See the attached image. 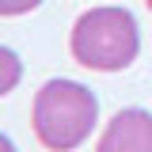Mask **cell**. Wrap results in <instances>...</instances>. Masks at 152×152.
<instances>
[{
  "mask_svg": "<svg viewBox=\"0 0 152 152\" xmlns=\"http://www.w3.org/2000/svg\"><path fill=\"white\" fill-rule=\"evenodd\" d=\"M0 152H15V145H12V137H8V133H0Z\"/></svg>",
  "mask_w": 152,
  "mask_h": 152,
  "instance_id": "cell-6",
  "label": "cell"
},
{
  "mask_svg": "<svg viewBox=\"0 0 152 152\" xmlns=\"http://www.w3.org/2000/svg\"><path fill=\"white\" fill-rule=\"evenodd\" d=\"M145 4H148V12H152V0H145Z\"/></svg>",
  "mask_w": 152,
  "mask_h": 152,
  "instance_id": "cell-7",
  "label": "cell"
},
{
  "mask_svg": "<svg viewBox=\"0 0 152 152\" xmlns=\"http://www.w3.org/2000/svg\"><path fill=\"white\" fill-rule=\"evenodd\" d=\"M34 137L42 148L50 152H72L91 137L99 122V99L91 88L76 84V80H46L34 95Z\"/></svg>",
  "mask_w": 152,
  "mask_h": 152,
  "instance_id": "cell-1",
  "label": "cell"
},
{
  "mask_svg": "<svg viewBox=\"0 0 152 152\" xmlns=\"http://www.w3.org/2000/svg\"><path fill=\"white\" fill-rule=\"evenodd\" d=\"M95 152H152V114L141 107H126L107 122Z\"/></svg>",
  "mask_w": 152,
  "mask_h": 152,
  "instance_id": "cell-3",
  "label": "cell"
},
{
  "mask_svg": "<svg viewBox=\"0 0 152 152\" xmlns=\"http://www.w3.org/2000/svg\"><path fill=\"white\" fill-rule=\"evenodd\" d=\"M19 80H23V61H19V53L8 50V46H0V99L8 91H15Z\"/></svg>",
  "mask_w": 152,
  "mask_h": 152,
  "instance_id": "cell-4",
  "label": "cell"
},
{
  "mask_svg": "<svg viewBox=\"0 0 152 152\" xmlns=\"http://www.w3.org/2000/svg\"><path fill=\"white\" fill-rule=\"evenodd\" d=\"M42 0H0V15H27L34 12Z\"/></svg>",
  "mask_w": 152,
  "mask_h": 152,
  "instance_id": "cell-5",
  "label": "cell"
},
{
  "mask_svg": "<svg viewBox=\"0 0 152 152\" xmlns=\"http://www.w3.org/2000/svg\"><path fill=\"white\" fill-rule=\"evenodd\" d=\"M72 57L95 72H122L141 53V27L129 8L99 4L72 23Z\"/></svg>",
  "mask_w": 152,
  "mask_h": 152,
  "instance_id": "cell-2",
  "label": "cell"
}]
</instances>
